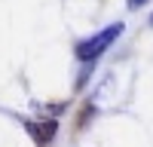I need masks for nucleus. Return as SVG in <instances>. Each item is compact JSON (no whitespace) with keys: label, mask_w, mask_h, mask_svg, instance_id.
Returning a JSON list of instances; mask_svg holds the SVG:
<instances>
[{"label":"nucleus","mask_w":153,"mask_h":147,"mask_svg":"<svg viewBox=\"0 0 153 147\" xmlns=\"http://www.w3.org/2000/svg\"><path fill=\"white\" fill-rule=\"evenodd\" d=\"M120 34H123V22L107 24L104 31H98V34L89 37V40L76 43V58H80L83 65H95V58H98L101 52H107L110 43H117V37H120Z\"/></svg>","instance_id":"f257e3e1"},{"label":"nucleus","mask_w":153,"mask_h":147,"mask_svg":"<svg viewBox=\"0 0 153 147\" xmlns=\"http://www.w3.org/2000/svg\"><path fill=\"white\" fill-rule=\"evenodd\" d=\"M25 129L34 135L37 147H46L49 141L55 138V122H52V120H46V122H25Z\"/></svg>","instance_id":"f03ea898"},{"label":"nucleus","mask_w":153,"mask_h":147,"mask_svg":"<svg viewBox=\"0 0 153 147\" xmlns=\"http://www.w3.org/2000/svg\"><path fill=\"white\" fill-rule=\"evenodd\" d=\"M144 3H150V0H126V6H129V9H138V6H144Z\"/></svg>","instance_id":"7ed1b4c3"},{"label":"nucleus","mask_w":153,"mask_h":147,"mask_svg":"<svg viewBox=\"0 0 153 147\" xmlns=\"http://www.w3.org/2000/svg\"><path fill=\"white\" fill-rule=\"evenodd\" d=\"M150 22H153V19H150Z\"/></svg>","instance_id":"20e7f679"}]
</instances>
